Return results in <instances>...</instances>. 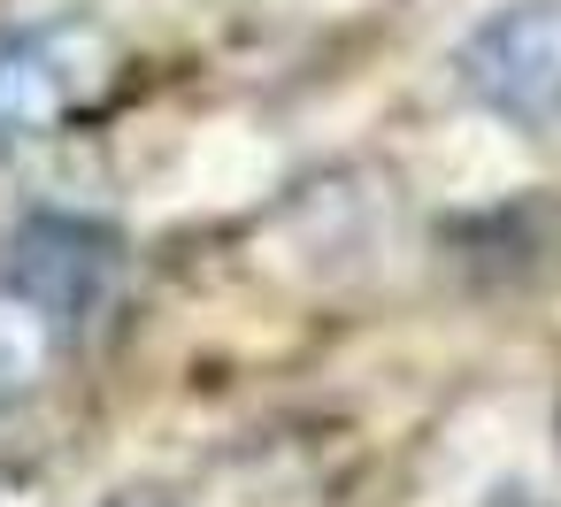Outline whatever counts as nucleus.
Returning a JSON list of instances; mask_svg holds the SVG:
<instances>
[{"label":"nucleus","mask_w":561,"mask_h":507,"mask_svg":"<svg viewBox=\"0 0 561 507\" xmlns=\"http://www.w3.org/2000/svg\"><path fill=\"white\" fill-rule=\"evenodd\" d=\"M47 338H55V331H47V323H39V315H32V308H24L16 292L0 300V392H16V384H24V377L39 369Z\"/></svg>","instance_id":"obj_4"},{"label":"nucleus","mask_w":561,"mask_h":507,"mask_svg":"<svg viewBox=\"0 0 561 507\" xmlns=\"http://www.w3.org/2000/svg\"><path fill=\"white\" fill-rule=\"evenodd\" d=\"M461 85L523 124V131H553L561 124V0H515V9L484 16L461 39Z\"/></svg>","instance_id":"obj_1"},{"label":"nucleus","mask_w":561,"mask_h":507,"mask_svg":"<svg viewBox=\"0 0 561 507\" xmlns=\"http://www.w3.org/2000/svg\"><path fill=\"white\" fill-rule=\"evenodd\" d=\"M101 78V47L85 24H39L0 39V154L47 139Z\"/></svg>","instance_id":"obj_3"},{"label":"nucleus","mask_w":561,"mask_h":507,"mask_svg":"<svg viewBox=\"0 0 561 507\" xmlns=\"http://www.w3.org/2000/svg\"><path fill=\"white\" fill-rule=\"evenodd\" d=\"M116 277V231L85 223V216H32L9 239V292L47 323V331H78L101 292Z\"/></svg>","instance_id":"obj_2"}]
</instances>
